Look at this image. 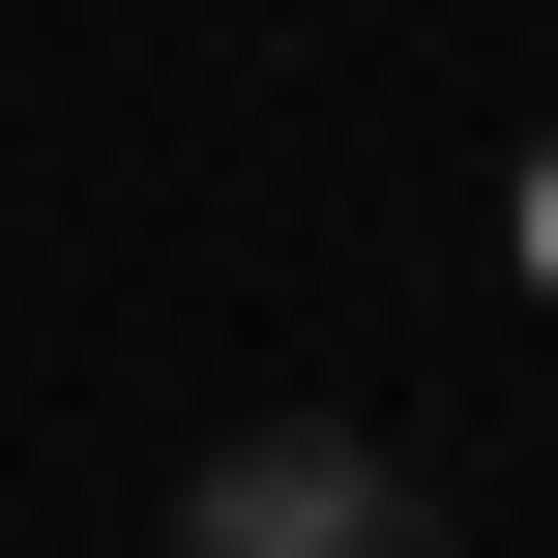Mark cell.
<instances>
[{
	"instance_id": "1",
	"label": "cell",
	"mask_w": 558,
	"mask_h": 558,
	"mask_svg": "<svg viewBox=\"0 0 558 558\" xmlns=\"http://www.w3.org/2000/svg\"><path fill=\"white\" fill-rule=\"evenodd\" d=\"M177 558H441V500H412L353 412H235V441L177 471Z\"/></svg>"
}]
</instances>
